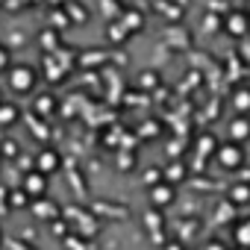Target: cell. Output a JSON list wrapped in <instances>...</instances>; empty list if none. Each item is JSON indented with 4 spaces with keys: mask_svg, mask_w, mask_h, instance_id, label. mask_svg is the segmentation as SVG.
<instances>
[{
    "mask_svg": "<svg viewBox=\"0 0 250 250\" xmlns=\"http://www.w3.org/2000/svg\"><path fill=\"white\" fill-rule=\"evenodd\" d=\"M6 83H9V88L15 94H30L36 88V83H39V71L33 65H12L6 71Z\"/></svg>",
    "mask_w": 250,
    "mask_h": 250,
    "instance_id": "obj_1",
    "label": "cell"
},
{
    "mask_svg": "<svg viewBox=\"0 0 250 250\" xmlns=\"http://www.w3.org/2000/svg\"><path fill=\"white\" fill-rule=\"evenodd\" d=\"M215 159H218V165L224 168V171H238L241 165H244V147L238 145V142H224V145H218V150H215Z\"/></svg>",
    "mask_w": 250,
    "mask_h": 250,
    "instance_id": "obj_2",
    "label": "cell"
},
{
    "mask_svg": "<svg viewBox=\"0 0 250 250\" xmlns=\"http://www.w3.org/2000/svg\"><path fill=\"white\" fill-rule=\"evenodd\" d=\"M221 27H224V33L232 36V39H247V36H250V15H247L244 9H229V12L224 15Z\"/></svg>",
    "mask_w": 250,
    "mask_h": 250,
    "instance_id": "obj_3",
    "label": "cell"
},
{
    "mask_svg": "<svg viewBox=\"0 0 250 250\" xmlns=\"http://www.w3.org/2000/svg\"><path fill=\"white\" fill-rule=\"evenodd\" d=\"M147 200H150L153 209H168L177 200V186L168 183V180H159V183L147 186Z\"/></svg>",
    "mask_w": 250,
    "mask_h": 250,
    "instance_id": "obj_4",
    "label": "cell"
},
{
    "mask_svg": "<svg viewBox=\"0 0 250 250\" xmlns=\"http://www.w3.org/2000/svg\"><path fill=\"white\" fill-rule=\"evenodd\" d=\"M33 168H36V171H42V174H47V177H53V174L62 168V153H59L56 147H42V150L36 153Z\"/></svg>",
    "mask_w": 250,
    "mask_h": 250,
    "instance_id": "obj_5",
    "label": "cell"
},
{
    "mask_svg": "<svg viewBox=\"0 0 250 250\" xmlns=\"http://www.w3.org/2000/svg\"><path fill=\"white\" fill-rule=\"evenodd\" d=\"M47 186H50V177L47 174H42V171H36V168H30L27 174H24V183H21V188L36 200V197H44L47 194Z\"/></svg>",
    "mask_w": 250,
    "mask_h": 250,
    "instance_id": "obj_6",
    "label": "cell"
},
{
    "mask_svg": "<svg viewBox=\"0 0 250 250\" xmlns=\"http://www.w3.org/2000/svg\"><path fill=\"white\" fill-rule=\"evenodd\" d=\"M227 203H229L232 209L250 206V180H235V183L227 188Z\"/></svg>",
    "mask_w": 250,
    "mask_h": 250,
    "instance_id": "obj_7",
    "label": "cell"
},
{
    "mask_svg": "<svg viewBox=\"0 0 250 250\" xmlns=\"http://www.w3.org/2000/svg\"><path fill=\"white\" fill-rule=\"evenodd\" d=\"M30 209L36 212V218H42V221H47V224H50L53 218H59V215H62L59 203H56V200H50L47 194H44V197H36V200L30 203Z\"/></svg>",
    "mask_w": 250,
    "mask_h": 250,
    "instance_id": "obj_8",
    "label": "cell"
},
{
    "mask_svg": "<svg viewBox=\"0 0 250 250\" xmlns=\"http://www.w3.org/2000/svg\"><path fill=\"white\" fill-rule=\"evenodd\" d=\"M227 133H229V139H232V142H238V145L250 142V121H247V115H235V118L229 121Z\"/></svg>",
    "mask_w": 250,
    "mask_h": 250,
    "instance_id": "obj_9",
    "label": "cell"
},
{
    "mask_svg": "<svg viewBox=\"0 0 250 250\" xmlns=\"http://www.w3.org/2000/svg\"><path fill=\"white\" fill-rule=\"evenodd\" d=\"M229 103L238 115H250V85H235L229 94Z\"/></svg>",
    "mask_w": 250,
    "mask_h": 250,
    "instance_id": "obj_10",
    "label": "cell"
},
{
    "mask_svg": "<svg viewBox=\"0 0 250 250\" xmlns=\"http://www.w3.org/2000/svg\"><path fill=\"white\" fill-rule=\"evenodd\" d=\"M21 121V109L12 103V100H3V103H0V127H15V124Z\"/></svg>",
    "mask_w": 250,
    "mask_h": 250,
    "instance_id": "obj_11",
    "label": "cell"
},
{
    "mask_svg": "<svg viewBox=\"0 0 250 250\" xmlns=\"http://www.w3.org/2000/svg\"><path fill=\"white\" fill-rule=\"evenodd\" d=\"M232 238H235V244H241V247H250V218H244V221H238V224H235V229H232Z\"/></svg>",
    "mask_w": 250,
    "mask_h": 250,
    "instance_id": "obj_12",
    "label": "cell"
},
{
    "mask_svg": "<svg viewBox=\"0 0 250 250\" xmlns=\"http://www.w3.org/2000/svg\"><path fill=\"white\" fill-rule=\"evenodd\" d=\"M33 203V197L24 191V188H15V191H9V206L12 209H27Z\"/></svg>",
    "mask_w": 250,
    "mask_h": 250,
    "instance_id": "obj_13",
    "label": "cell"
},
{
    "mask_svg": "<svg viewBox=\"0 0 250 250\" xmlns=\"http://www.w3.org/2000/svg\"><path fill=\"white\" fill-rule=\"evenodd\" d=\"M53 109H56L53 94H39V97H36V112H39V115H50Z\"/></svg>",
    "mask_w": 250,
    "mask_h": 250,
    "instance_id": "obj_14",
    "label": "cell"
},
{
    "mask_svg": "<svg viewBox=\"0 0 250 250\" xmlns=\"http://www.w3.org/2000/svg\"><path fill=\"white\" fill-rule=\"evenodd\" d=\"M168 168H171V171L165 174V180H168V183H177V177H180V180L186 177V165H183V162H171Z\"/></svg>",
    "mask_w": 250,
    "mask_h": 250,
    "instance_id": "obj_15",
    "label": "cell"
},
{
    "mask_svg": "<svg viewBox=\"0 0 250 250\" xmlns=\"http://www.w3.org/2000/svg\"><path fill=\"white\" fill-rule=\"evenodd\" d=\"M12 68V50L6 44H0V74H6Z\"/></svg>",
    "mask_w": 250,
    "mask_h": 250,
    "instance_id": "obj_16",
    "label": "cell"
},
{
    "mask_svg": "<svg viewBox=\"0 0 250 250\" xmlns=\"http://www.w3.org/2000/svg\"><path fill=\"white\" fill-rule=\"evenodd\" d=\"M50 232L65 238V235H68V221H65L62 215H59V218H53V221H50Z\"/></svg>",
    "mask_w": 250,
    "mask_h": 250,
    "instance_id": "obj_17",
    "label": "cell"
},
{
    "mask_svg": "<svg viewBox=\"0 0 250 250\" xmlns=\"http://www.w3.org/2000/svg\"><path fill=\"white\" fill-rule=\"evenodd\" d=\"M0 150H3V156H6V159H15V156L21 153L18 142H12V139H6V142H3V147H0Z\"/></svg>",
    "mask_w": 250,
    "mask_h": 250,
    "instance_id": "obj_18",
    "label": "cell"
},
{
    "mask_svg": "<svg viewBox=\"0 0 250 250\" xmlns=\"http://www.w3.org/2000/svg\"><path fill=\"white\" fill-rule=\"evenodd\" d=\"M197 150H200V153H203V150H206V153H215V150H218V145H215V139H212V136H200Z\"/></svg>",
    "mask_w": 250,
    "mask_h": 250,
    "instance_id": "obj_19",
    "label": "cell"
},
{
    "mask_svg": "<svg viewBox=\"0 0 250 250\" xmlns=\"http://www.w3.org/2000/svg\"><path fill=\"white\" fill-rule=\"evenodd\" d=\"M200 250H229V247H227V244H224L221 238H209V241H206V244H203Z\"/></svg>",
    "mask_w": 250,
    "mask_h": 250,
    "instance_id": "obj_20",
    "label": "cell"
},
{
    "mask_svg": "<svg viewBox=\"0 0 250 250\" xmlns=\"http://www.w3.org/2000/svg\"><path fill=\"white\" fill-rule=\"evenodd\" d=\"M241 9H244V12L250 15V0H244V6H241Z\"/></svg>",
    "mask_w": 250,
    "mask_h": 250,
    "instance_id": "obj_21",
    "label": "cell"
},
{
    "mask_svg": "<svg viewBox=\"0 0 250 250\" xmlns=\"http://www.w3.org/2000/svg\"><path fill=\"white\" fill-rule=\"evenodd\" d=\"M232 250H250V247H241V244H235V247H232Z\"/></svg>",
    "mask_w": 250,
    "mask_h": 250,
    "instance_id": "obj_22",
    "label": "cell"
},
{
    "mask_svg": "<svg viewBox=\"0 0 250 250\" xmlns=\"http://www.w3.org/2000/svg\"><path fill=\"white\" fill-rule=\"evenodd\" d=\"M0 103H3V91H0Z\"/></svg>",
    "mask_w": 250,
    "mask_h": 250,
    "instance_id": "obj_23",
    "label": "cell"
}]
</instances>
